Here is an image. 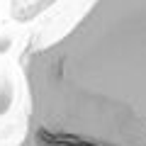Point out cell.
Returning <instances> with one entry per match:
<instances>
[{"label":"cell","instance_id":"cell-1","mask_svg":"<svg viewBox=\"0 0 146 146\" xmlns=\"http://www.w3.org/2000/svg\"><path fill=\"white\" fill-rule=\"evenodd\" d=\"M27 112L12 146H146V0H93L20 58Z\"/></svg>","mask_w":146,"mask_h":146}]
</instances>
